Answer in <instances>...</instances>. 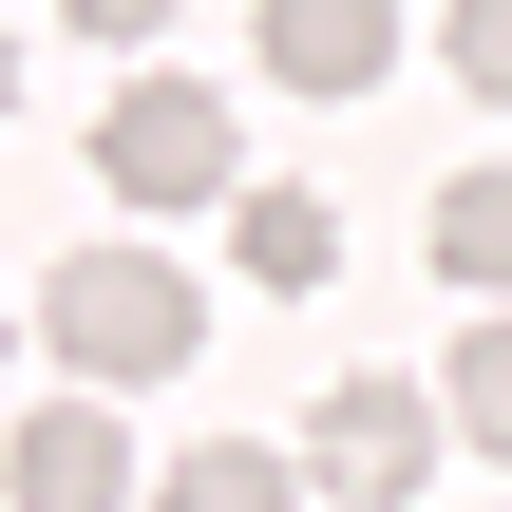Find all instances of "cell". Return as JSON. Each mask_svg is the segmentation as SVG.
Wrapping results in <instances>:
<instances>
[{"label":"cell","mask_w":512,"mask_h":512,"mask_svg":"<svg viewBox=\"0 0 512 512\" xmlns=\"http://www.w3.org/2000/svg\"><path fill=\"white\" fill-rule=\"evenodd\" d=\"M437 266H456L475 304H512V171H456V190H437Z\"/></svg>","instance_id":"8"},{"label":"cell","mask_w":512,"mask_h":512,"mask_svg":"<svg viewBox=\"0 0 512 512\" xmlns=\"http://www.w3.org/2000/svg\"><path fill=\"white\" fill-rule=\"evenodd\" d=\"M0 114H19V38H0Z\"/></svg>","instance_id":"12"},{"label":"cell","mask_w":512,"mask_h":512,"mask_svg":"<svg viewBox=\"0 0 512 512\" xmlns=\"http://www.w3.org/2000/svg\"><path fill=\"white\" fill-rule=\"evenodd\" d=\"M437 418L456 399H418V380H323V418H304V475L342 512H399L418 475H437Z\"/></svg>","instance_id":"3"},{"label":"cell","mask_w":512,"mask_h":512,"mask_svg":"<svg viewBox=\"0 0 512 512\" xmlns=\"http://www.w3.org/2000/svg\"><path fill=\"white\" fill-rule=\"evenodd\" d=\"M0 361H19V304H0Z\"/></svg>","instance_id":"13"},{"label":"cell","mask_w":512,"mask_h":512,"mask_svg":"<svg viewBox=\"0 0 512 512\" xmlns=\"http://www.w3.org/2000/svg\"><path fill=\"white\" fill-rule=\"evenodd\" d=\"M228 266H247L266 304H304V285L342 266V209H323V190H247V209H228Z\"/></svg>","instance_id":"6"},{"label":"cell","mask_w":512,"mask_h":512,"mask_svg":"<svg viewBox=\"0 0 512 512\" xmlns=\"http://www.w3.org/2000/svg\"><path fill=\"white\" fill-rule=\"evenodd\" d=\"M266 76L285 95H380L399 76V0H266Z\"/></svg>","instance_id":"5"},{"label":"cell","mask_w":512,"mask_h":512,"mask_svg":"<svg viewBox=\"0 0 512 512\" xmlns=\"http://www.w3.org/2000/svg\"><path fill=\"white\" fill-rule=\"evenodd\" d=\"M38 323H57V380H95V399H114V380H171V361L209 342L190 266H152V247H76Z\"/></svg>","instance_id":"1"},{"label":"cell","mask_w":512,"mask_h":512,"mask_svg":"<svg viewBox=\"0 0 512 512\" xmlns=\"http://www.w3.org/2000/svg\"><path fill=\"white\" fill-rule=\"evenodd\" d=\"M95 171H114V209H247V133L209 76H133L95 114Z\"/></svg>","instance_id":"2"},{"label":"cell","mask_w":512,"mask_h":512,"mask_svg":"<svg viewBox=\"0 0 512 512\" xmlns=\"http://www.w3.org/2000/svg\"><path fill=\"white\" fill-rule=\"evenodd\" d=\"M57 19H76V38H152L171 0H57Z\"/></svg>","instance_id":"11"},{"label":"cell","mask_w":512,"mask_h":512,"mask_svg":"<svg viewBox=\"0 0 512 512\" xmlns=\"http://www.w3.org/2000/svg\"><path fill=\"white\" fill-rule=\"evenodd\" d=\"M323 475H285V456H247V437H209V456H171L152 475V512H304Z\"/></svg>","instance_id":"7"},{"label":"cell","mask_w":512,"mask_h":512,"mask_svg":"<svg viewBox=\"0 0 512 512\" xmlns=\"http://www.w3.org/2000/svg\"><path fill=\"white\" fill-rule=\"evenodd\" d=\"M437 399H456L475 456H512V304H494V323H456V380H437Z\"/></svg>","instance_id":"9"},{"label":"cell","mask_w":512,"mask_h":512,"mask_svg":"<svg viewBox=\"0 0 512 512\" xmlns=\"http://www.w3.org/2000/svg\"><path fill=\"white\" fill-rule=\"evenodd\" d=\"M437 57H456V76L512 114V0H456V19H437Z\"/></svg>","instance_id":"10"},{"label":"cell","mask_w":512,"mask_h":512,"mask_svg":"<svg viewBox=\"0 0 512 512\" xmlns=\"http://www.w3.org/2000/svg\"><path fill=\"white\" fill-rule=\"evenodd\" d=\"M0 494H19V512H133V494H152V456L114 437V399H95V380H57V399L0 437Z\"/></svg>","instance_id":"4"}]
</instances>
